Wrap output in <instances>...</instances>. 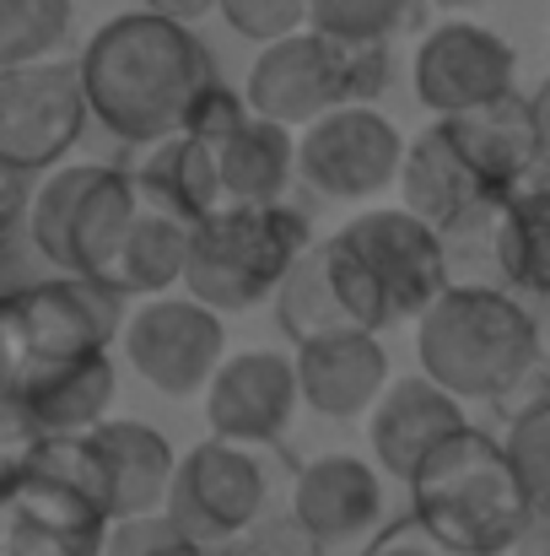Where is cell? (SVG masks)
<instances>
[{
  "label": "cell",
  "mask_w": 550,
  "mask_h": 556,
  "mask_svg": "<svg viewBox=\"0 0 550 556\" xmlns=\"http://www.w3.org/2000/svg\"><path fill=\"white\" fill-rule=\"evenodd\" d=\"M125 357L157 394L189 400L200 394L216 368L227 363V325L221 308L189 298H146L130 319H125Z\"/></svg>",
  "instance_id": "9"
},
{
  "label": "cell",
  "mask_w": 550,
  "mask_h": 556,
  "mask_svg": "<svg viewBox=\"0 0 550 556\" xmlns=\"http://www.w3.org/2000/svg\"><path fill=\"white\" fill-rule=\"evenodd\" d=\"M81 76L92 119L125 147H157L163 136H179L200 92L221 81L200 33L157 5L108 16L81 49Z\"/></svg>",
  "instance_id": "1"
},
{
  "label": "cell",
  "mask_w": 550,
  "mask_h": 556,
  "mask_svg": "<svg viewBox=\"0 0 550 556\" xmlns=\"http://www.w3.org/2000/svg\"><path fill=\"white\" fill-rule=\"evenodd\" d=\"M71 38V0H0V65L49 60Z\"/></svg>",
  "instance_id": "28"
},
{
  "label": "cell",
  "mask_w": 550,
  "mask_h": 556,
  "mask_svg": "<svg viewBox=\"0 0 550 556\" xmlns=\"http://www.w3.org/2000/svg\"><path fill=\"white\" fill-rule=\"evenodd\" d=\"M308 249H314V227L297 205H286V200L221 205L194 222L183 287L221 314H243V308L276 298Z\"/></svg>",
  "instance_id": "4"
},
{
  "label": "cell",
  "mask_w": 550,
  "mask_h": 556,
  "mask_svg": "<svg viewBox=\"0 0 550 556\" xmlns=\"http://www.w3.org/2000/svg\"><path fill=\"white\" fill-rule=\"evenodd\" d=\"M415 98L432 114H464L475 103H491L502 92L519 87V54L502 33L481 27V22H437L421 43H415Z\"/></svg>",
  "instance_id": "13"
},
{
  "label": "cell",
  "mask_w": 550,
  "mask_h": 556,
  "mask_svg": "<svg viewBox=\"0 0 550 556\" xmlns=\"http://www.w3.org/2000/svg\"><path fill=\"white\" fill-rule=\"evenodd\" d=\"M216 11L248 43H276L314 27V0H216Z\"/></svg>",
  "instance_id": "31"
},
{
  "label": "cell",
  "mask_w": 550,
  "mask_h": 556,
  "mask_svg": "<svg viewBox=\"0 0 550 556\" xmlns=\"http://www.w3.org/2000/svg\"><path fill=\"white\" fill-rule=\"evenodd\" d=\"M410 22V0H314V27L341 38H394Z\"/></svg>",
  "instance_id": "32"
},
{
  "label": "cell",
  "mask_w": 550,
  "mask_h": 556,
  "mask_svg": "<svg viewBox=\"0 0 550 556\" xmlns=\"http://www.w3.org/2000/svg\"><path fill=\"white\" fill-rule=\"evenodd\" d=\"M292 508L308 519V530L330 546L362 541L383 519V481L357 454H319L292 481Z\"/></svg>",
  "instance_id": "19"
},
{
  "label": "cell",
  "mask_w": 550,
  "mask_h": 556,
  "mask_svg": "<svg viewBox=\"0 0 550 556\" xmlns=\"http://www.w3.org/2000/svg\"><path fill=\"white\" fill-rule=\"evenodd\" d=\"M362 556H459L453 546H443L415 514L410 519H399V525H388V530H378L372 541L362 546Z\"/></svg>",
  "instance_id": "36"
},
{
  "label": "cell",
  "mask_w": 550,
  "mask_h": 556,
  "mask_svg": "<svg viewBox=\"0 0 550 556\" xmlns=\"http://www.w3.org/2000/svg\"><path fill=\"white\" fill-rule=\"evenodd\" d=\"M432 5H448V11H464V5H481V0H432Z\"/></svg>",
  "instance_id": "40"
},
{
  "label": "cell",
  "mask_w": 550,
  "mask_h": 556,
  "mask_svg": "<svg viewBox=\"0 0 550 556\" xmlns=\"http://www.w3.org/2000/svg\"><path fill=\"white\" fill-rule=\"evenodd\" d=\"M103 179V163H71V168H49L33 185V205H27V243L38 260H49L54 270H71V227L76 211L87 200V189Z\"/></svg>",
  "instance_id": "27"
},
{
  "label": "cell",
  "mask_w": 550,
  "mask_h": 556,
  "mask_svg": "<svg viewBox=\"0 0 550 556\" xmlns=\"http://www.w3.org/2000/svg\"><path fill=\"white\" fill-rule=\"evenodd\" d=\"M491 249H497V270L508 276V287L550 298V174L546 168L502 194V205L491 216Z\"/></svg>",
  "instance_id": "23"
},
{
  "label": "cell",
  "mask_w": 550,
  "mask_h": 556,
  "mask_svg": "<svg viewBox=\"0 0 550 556\" xmlns=\"http://www.w3.org/2000/svg\"><path fill=\"white\" fill-rule=\"evenodd\" d=\"M168 556H227V546H200V541H189V546H179V552Z\"/></svg>",
  "instance_id": "39"
},
{
  "label": "cell",
  "mask_w": 550,
  "mask_h": 556,
  "mask_svg": "<svg viewBox=\"0 0 550 556\" xmlns=\"http://www.w3.org/2000/svg\"><path fill=\"white\" fill-rule=\"evenodd\" d=\"M341 238L357 249L394 325L405 319H421L453 281H448V249H443V232L415 216L410 205H383V211H362L341 227Z\"/></svg>",
  "instance_id": "11"
},
{
  "label": "cell",
  "mask_w": 550,
  "mask_h": 556,
  "mask_svg": "<svg viewBox=\"0 0 550 556\" xmlns=\"http://www.w3.org/2000/svg\"><path fill=\"white\" fill-rule=\"evenodd\" d=\"M125 298L130 292H119L114 281L81 276V270H60V276L11 287L0 303L5 368L108 352L125 336Z\"/></svg>",
  "instance_id": "6"
},
{
  "label": "cell",
  "mask_w": 550,
  "mask_h": 556,
  "mask_svg": "<svg viewBox=\"0 0 550 556\" xmlns=\"http://www.w3.org/2000/svg\"><path fill=\"white\" fill-rule=\"evenodd\" d=\"M141 211H146L141 174H130V168H103V179L87 189V200H81V211H76V227H71V270L114 281L119 254H125V243H130Z\"/></svg>",
  "instance_id": "21"
},
{
  "label": "cell",
  "mask_w": 550,
  "mask_h": 556,
  "mask_svg": "<svg viewBox=\"0 0 550 556\" xmlns=\"http://www.w3.org/2000/svg\"><path fill=\"white\" fill-rule=\"evenodd\" d=\"M303 400V378H297V357L281 352H238L227 357L216 378L205 383V421L216 438L232 443H276L292 427V410Z\"/></svg>",
  "instance_id": "14"
},
{
  "label": "cell",
  "mask_w": 550,
  "mask_h": 556,
  "mask_svg": "<svg viewBox=\"0 0 550 556\" xmlns=\"http://www.w3.org/2000/svg\"><path fill=\"white\" fill-rule=\"evenodd\" d=\"M179 546H189V530L168 508H157V514H125V519H114L103 556H168V552H179Z\"/></svg>",
  "instance_id": "34"
},
{
  "label": "cell",
  "mask_w": 550,
  "mask_h": 556,
  "mask_svg": "<svg viewBox=\"0 0 550 556\" xmlns=\"http://www.w3.org/2000/svg\"><path fill=\"white\" fill-rule=\"evenodd\" d=\"M410 514L459 556H508L519 552L540 519L535 492L508 454V438L464 421L448 432L405 481Z\"/></svg>",
  "instance_id": "2"
},
{
  "label": "cell",
  "mask_w": 550,
  "mask_h": 556,
  "mask_svg": "<svg viewBox=\"0 0 550 556\" xmlns=\"http://www.w3.org/2000/svg\"><path fill=\"white\" fill-rule=\"evenodd\" d=\"M415 357L464 400H508L540 372V325L497 287H448L415 319Z\"/></svg>",
  "instance_id": "3"
},
{
  "label": "cell",
  "mask_w": 550,
  "mask_h": 556,
  "mask_svg": "<svg viewBox=\"0 0 550 556\" xmlns=\"http://www.w3.org/2000/svg\"><path fill=\"white\" fill-rule=\"evenodd\" d=\"M189 249H194V222L183 211H168V205H157L146 194V211H141V222H136L125 254H119L114 287L130 292V298H163L168 287H183Z\"/></svg>",
  "instance_id": "24"
},
{
  "label": "cell",
  "mask_w": 550,
  "mask_h": 556,
  "mask_svg": "<svg viewBox=\"0 0 550 556\" xmlns=\"http://www.w3.org/2000/svg\"><path fill=\"white\" fill-rule=\"evenodd\" d=\"M265 497L270 481L259 470L254 443H232V438H205L179 459L174 492H168V514L189 530V541L200 546H232L248 525L265 519Z\"/></svg>",
  "instance_id": "10"
},
{
  "label": "cell",
  "mask_w": 550,
  "mask_h": 556,
  "mask_svg": "<svg viewBox=\"0 0 550 556\" xmlns=\"http://www.w3.org/2000/svg\"><path fill=\"white\" fill-rule=\"evenodd\" d=\"M330 541H319L314 530H308V519L292 508V514H265L259 525H248L227 556H324Z\"/></svg>",
  "instance_id": "33"
},
{
  "label": "cell",
  "mask_w": 550,
  "mask_h": 556,
  "mask_svg": "<svg viewBox=\"0 0 550 556\" xmlns=\"http://www.w3.org/2000/svg\"><path fill=\"white\" fill-rule=\"evenodd\" d=\"M470 416H464V394H453L448 383H437L432 372H405L383 389V400L367 410V443H372V459L410 481L415 465L448 438L459 432Z\"/></svg>",
  "instance_id": "16"
},
{
  "label": "cell",
  "mask_w": 550,
  "mask_h": 556,
  "mask_svg": "<svg viewBox=\"0 0 550 556\" xmlns=\"http://www.w3.org/2000/svg\"><path fill=\"white\" fill-rule=\"evenodd\" d=\"M410 141L388 114L372 103H346L303 125L297 136V174L324 200H372L388 185H399Z\"/></svg>",
  "instance_id": "8"
},
{
  "label": "cell",
  "mask_w": 550,
  "mask_h": 556,
  "mask_svg": "<svg viewBox=\"0 0 550 556\" xmlns=\"http://www.w3.org/2000/svg\"><path fill=\"white\" fill-rule=\"evenodd\" d=\"M399 205H410L415 216H426L437 232H459V227L491 222L497 205H502V189L459 152V141L448 136L443 119H432L410 141V152H405Z\"/></svg>",
  "instance_id": "15"
},
{
  "label": "cell",
  "mask_w": 550,
  "mask_h": 556,
  "mask_svg": "<svg viewBox=\"0 0 550 556\" xmlns=\"http://www.w3.org/2000/svg\"><path fill=\"white\" fill-rule=\"evenodd\" d=\"M508 454L519 459V470L535 492V508L550 514V394L519 405V416L508 427Z\"/></svg>",
  "instance_id": "30"
},
{
  "label": "cell",
  "mask_w": 550,
  "mask_h": 556,
  "mask_svg": "<svg viewBox=\"0 0 550 556\" xmlns=\"http://www.w3.org/2000/svg\"><path fill=\"white\" fill-rule=\"evenodd\" d=\"M437 119L502 194L540 174V119H535V98H524L519 87L491 103H475L464 114H437Z\"/></svg>",
  "instance_id": "18"
},
{
  "label": "cell",
  "mask_w": 550,
  "mask_h": 556,
  "mask_svg": "<svg viewBox=\"0 0 550 556\" xmlns=\"http://www.w3.org/2000/svg\"><path fill=\"white\" fill-rule=\"evenodd\" d=\"M297 378H303V400L330 421L367 416L383 400V389L394 383L378 330H346V336L297 346Z\"/></svg>",
  "instance_id": "17"
},
{
  "label": "cell",
  "mask_w": 550,
  "mask_h": 556,
  "mask_svg": "<svg viewBox=\"0 0 550 556\" xmlns=\"http://www.w3.org/2000/svg\"><path fill=\"white\" fill-rule=\"evenodd\" d=\"M194 136V130H189ZM205 141V136H200ZM216 157V179H221V205H259V200H281L286 185L297 179V136L292 125L248 109L232 130L205 141Z\"/></svg>",
  "instance_id": "20"
},
{
  "label": "cell",
  "mask_w": 550,
  "mask_h": 556,
  "mask_svg": "<svg viewBox=\"0 0 550 556\" xmlns=\"http://www.w3.org/2000/svg\"><path fill=\"white\" fill-rule=\"evenodd\" d=\"M276 319H281V330H286L292 346L362 330L357 314H351V303H346V292H341V281H335V265H330V249H324V243H314V249L292 265V276L281 281V292H276Z\"/></svg>",
  "instance_id": "25"
},
{
  "label": "cell",
  "mask_w": 550,
  "mask_h": 556,
  "mask_svg": "<svg viewBox=\"0 0 550 556\" xmlns=\"http://www.w3.org/2000/svg\"><path fill=\"white\" fill-rule=\"evenodd\" d=\"M114 363L108 352H81V357H54V363H22L5 368V427H11V454L27 448L43 432H87L108 421L114 405Z\"/></svg>",
  "instance_id": "12"
},
{
  "label": "cell",
  "mask_w": 550,
  "mask_h": 556,
  "mask_svg": "<svg viewBox=\"0 0 550 556\" xmlns=\"http://www.w3.org/2000/svg\"><path fill=\"white\" fill-rule=\"evenodd\" d=\"M535 119H540V168L550 174V76L540 81V92H535Z\"/></svg>",
  "instance_id": "37"
},
{
  "label": "cell",
  "mask_w": 550,
  "mask_h": 556,
  "mask_svg": "<svg viewBox=\"0 0 550 556\" xmlns=\"http://www.w3.org/2000/svg\"><path fill=\"white\" fill-rule=\"evenodd\" d=\"M383 87H388V43L383 38H341L324 27H303L292 38L259 43L243 98L259 114L303 130L330 109L372 103Z\"/></svg>",
  "instance_id": "5"
},
{
  "label": "cell",
  "mask_w": 550,
  "mask_h": 556,
  "mask_svg": "<svg viewBox=\"0 0 550 556\" xmlns=\"http://www.w3.org/2000/svg\"><path fill=\"white\" fill-rule=\"evenodd\" d=\"M324 249H330L335 281H341V292H346V303H351L357 325H362V330H388V325H394V314H388V303H383V292H378L372 270L357 260V249H351L341 232H335V238H324Z\"/></svg>",
  "instance_id": "35"
},
{
  "label": "cell",
  "mask_w": 550,
  "mask_h": 556,
  "mask_svg": "<svg viewBox=\"0 0 550 556\" xmlns=\"http://www.w3.org/2000/svg\"><path fill=\"white\" fill-rule=\"evenodd\" d=\"M92 432H98L108 470H114V519L168 508V492H174V476H179L168 438L146 421H119V416L98 421Z\"/></svg>",
  "instance_id": "22"
},
{
  "label": "cell",
  "mask_w": 550,
  "mask_h": 556,
  "mask_svg": "<svg viewBox=\"0 0 550 556\" xmlns=\"http://www.w3.org/2000/svg\"><path fill=\"white\" fill-rule=\"evenodd\" d=\"M92 119L81 60H22L0 65V168L49 174Z\"/></svg>",
  "instance_id": "7"
},
{
  "label": "cell",
  "mask_w": 550,
  "mask_h": 556,
  "mask_svg": "<svg viewBox=\"0 0 550 556\" xmlns=\"http://www.w3.org/2000/svg\"><path fill=\"white\" fill-rule=\"evenodd\" d=\"M103 530H65L0 503V556H103Z\"/></svg>",
  "instance_id": "29"
},
{
  "label": "cell",
  "mask_w": 550,
  "mask_h": 556,
  "mask_svg": "<svg viewBox=\"0 0 550 556\" xmlns=\"http://www.w3.org/2000/svg\"><path fill=\"white\" fill-rule=\"evenodd\" d=\"M146 5H157V11H174V16H200V11H210L216 0H146Z\"/></svg>",
  "instance_id": "38"
},
{
  "label": "cell",
  "mask_w": 550,
  "mask_h": 556,
  "mask_svg": "<svg viewBox=\"0 0 550 556\" xmlns=\"http://www.w3.org/2000/svg\"><path fill=\"white\" fill-rule=\"evenodd\" d=\"M136 174H141V185H146V194H152L157 205L183 211L189 222H200V216L221 211L216 157H210V147H205L200 136H189V130L163 136V141L152 147V157H146Z\"/></svg>",
  "instance_id": "26"
}]
</instances>
